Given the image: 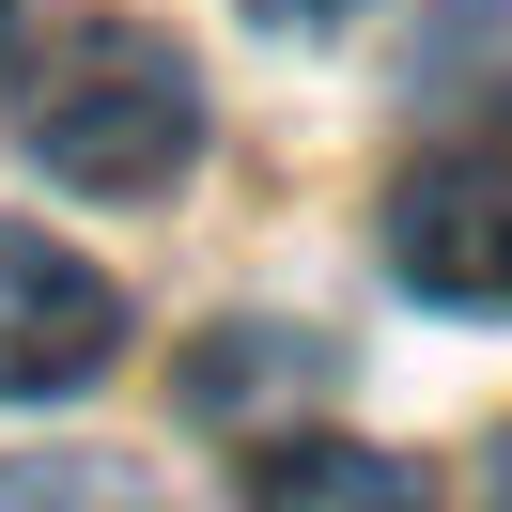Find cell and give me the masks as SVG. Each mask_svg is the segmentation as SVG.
I'll return each instance as SVG.
<instances>
[{
    "label": "cell",
    "mask_w": 512,
    "mask_h": 512,
    "mask_svg": "<svg viewBox=\"0 0 512 512\" xmlns=\"http://www.w3.org/2000/svg\"><path fill=\"white\" fill-rule=\"evenodd\" d=\"M0 32H16V0H0Z\"/></svg>",
    "instance_id": "cell-6"
},
{
    "label": "cell",
    "mask_w": 512,
    "mask_h": 512,
    "mask_svg": "<svg viewBox=\"0 0 512 512\" xmlns=\"http://www.w3.org/2000/svg\"><path fill=\"white\" fill-rule=\"evenodd\" d=\"M187 156H202L187 47L140 32V16H78V32L47 47V78H32V171L78 187V202H156Z\"/></svg>",
    "instance_id": "cell-1"
},
{
    "label": "cell",
    "mask_w": 512,
    "mask_h": 512,
    "mask_svg": "<svg viewBox=\"0 0 512 512\" xmlns=\"http://www.w3.org/2000/svg\"><path fill=\"white\" fill-rule=\"evenodd\" d=\"M109 342H125V295H109L63 233L0 218V404H63V388H94Z\"/></svg>",
    "instance_id": "cell-2"
},
{
    "label": "cell",
    "mask_w": 512,
    "mask_h": 512,
    "mask_svg": "<svg viewBox=\"0 0 512 512\" xmlns=\"http://www.w3.org/2000/svg\"><path fill=\"white\" fill-rule=\"evenodd\" d=\"M497 481H512V466H497Z\"/></svg>",
    "instance_id": "cell-7"
},
{
    "label": "cell",
    "mask_w": 512,
    "mask_h": 512,
    "mask_svg": "<svg viewBox=\"0 0 512 512\" xmlns=\"http://www.w3.org/2000/svg\"><path fill=\"white\" fill-rule=\"evenodd\" d=\"M249 497H404V466H357V450L295 435V450H264V466H249Z\"/></svg>",
    "instance_id": "cell-4"
},
{
    "label": "cell",
    "mask_w": 512,
    "mask_h": 512,
    "mask_svg": "<svg viewBox=\"0 0 512 512\" xmlns=\"http://www.w3.org/2000/svg\"><path fill=\"white\" fill-rule=\"evenodd\" d=\"M249 16H295V32H311V16H357V0H249Z\"/></svg>",
    "instance_id": "cell-5"
},
{
    "label": "cell",
    "mask_w": 512,
    "mask_h": 512,
    "mask_svg": "<svg viewBox=\"0 0 512 512\" xmlns=\"http://www.w3.org/2000/svg\"><path fill=\"white\" fill-rule=\"evenodd\" d=\"M388 280L435 295V311H512V171L497 156L404 171V202H388Z\"/></svg>",
    "instance_id": "cell-3"
}]
</instances>
